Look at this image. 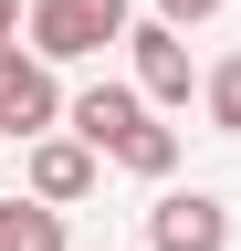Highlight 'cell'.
Instances as JSON below:
<instances>
[{"label":"cell","mask_w":241,"mask_h":251,"mask_svg":"<svg viewBox=\"0 0 241 251\" xmlns=\"http://www.w3.org/2000/svg\"><path fill=\"white\" fill-rule=\"evenodd\" d=\"M136 115H158V105H147V94H136V84H84V94H74V105H63V126H74V136H84V147H95V157H105L115 136H126V126H136Z\"/></svg>","instance_id":"8992f818"},{"label":"cell","mask_w":241,"mask_h":251,"mask_svg":"<svg viewBox=\"0 0 241 251\" xmlns=\"http://www.w3.org/2000/svg\"><path fill=\"white\" fill-rule=\"evenodd\" d=\"M21 31H32L42 63H95L105 42H126V31H136V11H126V0H32V21H21Z\"/></svg>","instance_id":"6da1fadb"},{"label":"cell","mask_w":241,"mask_h":251,"mask_svg":"<svg viewBox=\"0 0 241 251\" xmlns=\"http://www.w3.org/2000/svg\"><path fill=\"white\" fill-rule=\"evenodd\" d=\"M126 52H136V94H147V105H189V94H199L178 21H136V31H126Z\"/></svg>","instance_id":"5b68a950"},{"label":"cell","mask_w":241,"mask_h":251,"mask_svg":"<svg viewBox=\"0 0 241 251\" xmlns=\"http://www.w3.org/2000/svg\"><path fill=\"white\" fill-rule=\"evenodd\" d=\"M21 21H32V11H21V0H0V42H21Z\"/></svg>","instance_id":"30bf717a"},{"label":"cell","mask_w":241,"mask_h":251,"mask_svg":"<svg viewBox=\"0 0 241 251\" xmlns=\"http://www.w3.org/2000/svg\"><path fill=\"white\" fill-rule=\"evenodd\" d=\"M0 251H74V241H63V209L32 199V188H21V199H0Z\"/></svg>","instance_id":"52a82bcc"},{"label":"cell","mask_w":241,"mask_h":251,"mask_svg":"<svg viewBox=\"0 0 241 251\" xmlns=\"http://www.w3.org/2000/svg\"><path fill=\"white\" fill-rule=\"evenodd\" d=\"M95 178H105V157L84 147L74 126H53V136H32V147H21V188H32V199H53V209L95 199Z\"/></svg>","instance_id":"3957f363"},{"label":"cell","mask_w":241,"mask_h":251,"mask_svg":"<svg viewBox=\"0 0 241 251\" xmlns=\"http://www.w3.org/2000/svg\"><path fill=\"white\" fill-rule=\"evenodd\" d=\"M210 11H220V0H158V21H178V31H189V21H210Z\"/></svg>","instance_id":"9c48e42d"},{"label":"cell","mask_w":241,"mask_h":251,"mask_svg":"<svg viewBox=\"0 0 241 251\" xmlns=\"http://www.w3.org/2000/svg\"><path fill=\"white\" fill-rule=\"evenodd\" d=\"M199 115L220 126V136H241V52H231V63H210V74H199Z\"/></svg>","instance_id":"ba28073f"},{"label":"cell","mask_w":241,"mask_h":251,"mask_svg":"<svg viewBox=\"0 0 241 251\" xmlns=\"http://www.w3.org/2000/svg\"><path fill=\"white\" fill-rule=\"evenodd\" d=\"M53 74H63V63H42L32 42H0V136H21V147H32V136H53V126H63L74 94L53 84Z\"/></svg>","instance_id":"7a4b0ae2"},{"label":"cell","mask_w":241,"mask_h":251,"mask_svg":"<svg viewBox=\"0 0 241 251\" xmlns=\"http://www.w3.org/2000/svg\"><path fill=\"white\" fill-rule=\"evenodd\" d=\"M147 251H231V199L220 188H168L147 209Z\"/></svg>","instance_id":"277c9868"}]
</instances>
